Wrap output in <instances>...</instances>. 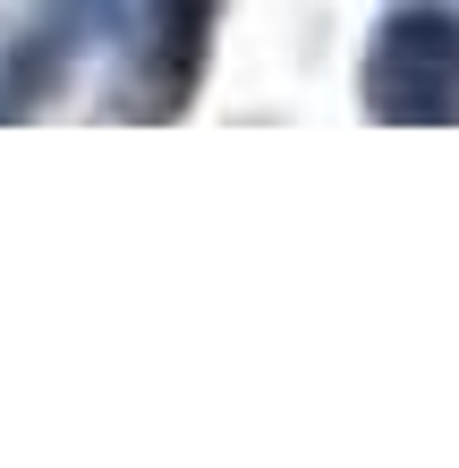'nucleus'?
Listing matches in <instances>:
<instances>
[{"mask_svg": "<svg viewBox=\"0 0 459 468\" xmlns=\"http://www.w3.org/2000/svg\"><path fill=\"white\" fill-rule=\"evenodd\" d=\"M366 112L434 128L459 120V17L443 9H391L366 51Z\"/></svg>", "mask_w": 459, "mask_h": 468, "instance_id": "f257e3e1", "label": "nucleus"}, {"mask_svg": "<svg viewBox=\"0 0 459 468\" xmlns=\"http://www.w3.org/2000/svg\"><path fill=\"white\" fill-rule=\"evenodd\" d=\"M204 35H213V0H145L137 26H128V86L153 94V112H179L187 86H196V60H204Z\"/></svg>", "mask_w": 459, "mask_h": 468, "instance_id": "f03ea898", "label": "nucleus"}]
</instances>
